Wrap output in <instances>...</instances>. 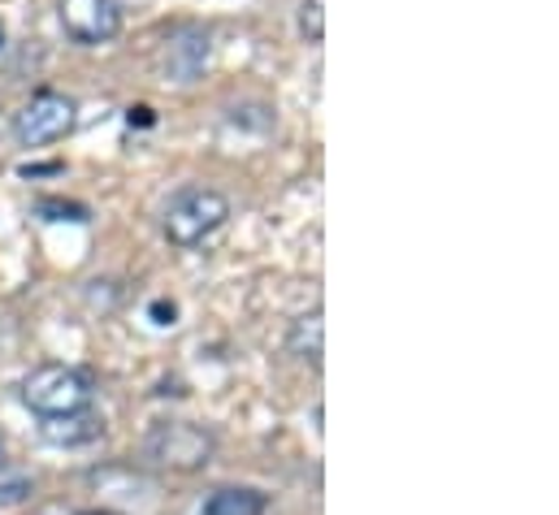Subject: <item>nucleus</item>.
<instances>
[{"label":"nucleus","mask_w":559,"mask_h":515,"mask_svg":"<svg viewBox=\"0 0 559 515\" xmlns=\"http://www.w3.org/2000/svg\"><path fill=\"white\" fill-rule=\"evenodd\" d=\"M92 398H96L92 373L70 369V364H44V369H35V373L22 382V403H26L31 411H39L44 420H48V416L87 411Z\"/></svg>","instance_id":"obj_1"},{"label":"nucleus","mask_w":559,"mask_h":515,"mask_svg":"<svg viewBox=\"0 0 559 515\" xmlns=\"http://www.w3.org/2000/svg\"><path fill=\"white\" fill-rule=\"evenodd\" d=\"M226 217H230L226 195L204 191V187L182 191V195L169 204V213H165V239L178 243V248H195V243H204L213 230H222Z\"/></svg>","instance_id":"obj_2"},{"label":"nucleus","mask_w":559,"mask_h":515,"mask_svg":"<svg viewBox=\"0 0 559 515\" xmlns=\"http://www.w3.org/2000/svg\"><path fill=\"white\" fill-rule=\"evenodd\" d=\"M147 459L160 464V468H174V472H200L209 468L213 459V433L200 429V424H187V420H165L147 433Z\"/></svg>","instance_id":"obj_3"},{"label":"nucleus","mask_w":559,"mask_h":515,"mask_svg":"<svg viewBox=\"0 0 559 515\" xmlns=\"http://www.w3.org/2000/svg\"><path fill=\"white\" fill-rule=\"evenodd\" d=\"M74 100L61 96V92H35L26 100V109L13 118V130L26 147H44V143H57L74 130Z\"/></svg>","instance_id":"obj_4"},{"label":"nucleus","mask_w":559,"mask_h":515,"mask_svg":"<svg viewBox=\"0 0 559 515\" xmlns=\"http://www.w3.org/2000/svg\"><path fill=\"white\" fill-rule=\"evenodd\" d=\"M57 13H61V26L74 44H105L122 31L118 0H61Z\"/></svg>","instance_id":"obj_5"},{"label":"nucleus","mask_w":559,"mask_h":515,"mask_svg":"<svg viewBox=\"0 0 559 515\" xmlns=\"http://www.w3.org/2000/svg\"><path fill=\"white\" fill-rule=\"evenodd\" d=\"M204 61H209V31H200V26H182L165 48V70L178 83H191L204 70Z\"/></svg>","instance_id":"obj_6"},{"label":"nucleus","mask_w":559,"mask_h":515,"mask_svg":"<svg viewBox=\"0 0 559 515\" xmlns=\"http://www.w3.org/2000/svg\"><path fill=\"white\" fill-rule=\"evenodd\" d=\"M39 433L48 442H57V446H83V442H92V438L105 433V420L87 407V411H74V416H48L39 424Z\"/></svg>","instance_id":"obj_7"},{"label":"nucleus","mask_w":559,"mask_h":515,"mask_svg":"<svg viewBox=\"0 0 559 515\" xmlns=\"http://www.w3.org/2000/svg\"><path fill=\"white\" fill-rule=\"evenodd\" d=\"M265 512H270V499L261 490H248V486L213 490L204 499V515H265Z\"/></svg>","instance_id":"obj_8"},{"label":"nucleus","mask_w":559,"mask_h":515,"mask_svg":"<svg viewBox=\"0 0 559 515\" xmlns=\"http://www.w3.org/2000/svg\"><path fill=\"white\" fill-rule=\"evenodd\" d=\"M290 351L308 364H321V312L312 316H299L295 321V334H290Z\"/></svg>","instance_id":"obj_9"},{"label":"nucleus","mask_w":559,"mask_h":515,"mask_svg":"<svg viewBox=\"0 0 559 515\" xmlns=\"http://www.w3.org/2000/svg\"><path fill=\"white\" fill-rule=\"evenodd\" d=\"M35 494V486L26 481V477H13V481H0V512H13V507H22L26 499Z\"/></svg>","instance_id":"obj_10"},{"label":"nucleus","mask_w":559,"mask_h":515,"mask_svg":"<svg viewBox=\"0 0 559 515\" xmlns=\"http://www.w3.org/2000/svg\"><path fill=\"white\" fill-rule=\"evenodd\" d=\"M39 213L48 221H87V208L83 204H61V200H39Z\"/></svg>","instance_id":"obj_11"},{"label":"nucleus","mask_w":559,"mask_h":515,"mask_svg":"<svg viewBox=\"0 0 559 515\" xmlns=\"http://www.w3.org/2000/svg\"><path fill=\"white\" fill-rule=\"evenodd\" d=\"M299 26H304V35L317 44L321 39V0H304L299 4Z\"/></svg>","instance_id":"obj_12"},{"label":"nucleus","mask_w":559,"mask_h":515,"mask_svg":"<svg viewBox=\"0 0 559 515\" xmlns=\"http://www.w3.org/2000/svg\"><path fill=\"white\" fill-rule=\"evenodd\" d=\"M152 316L156 325H174V303H152Z\"/></svg>","instance_id":"obj_13"},{"label":"nucleus","mask_w":559,"mask_h":515,"mask_svg":"<svg viewBox=\"0 0 559 515\" xmlns=\"http://www.w3.org/2000/svg\"><path fill=\"white\" fill-rule=\"evenodd\" d=\"M127 118H131V127H152V109H147V105H140V109H131Z\"/></svg>","instance_id":"obj_14"},{"label":"nucleus","mask_w":559,"mask_h":515,"mask_svg":"<svg viewBox=\"0 0 559 515\" xmlns=\"http://www.w3.org/2000/svg\"><path fill=\"white\" fill-rule=\"evenodd\" d=\"M57 169H61V165H26V169H22V173H26V178H31V173H57Z\"/></svg>","instance_id":"obj_15"},{"label":"nucleus","mask_w":559,"mask_h":515,"mask_svg":"<svg viewBox=\"0 0 559 515\" xmlns=\"http://www.w3.org/2000/svg\"><path fill=\"white\" fill-rule=\"evenodd\" d=\"M0 48H4V26H0Z\"/></svg>","instance_id":"obj_16"},{"label":"nucleus","mask_w":559,"mask_h":515,"mask_svg":"<svg viewBox=\"0 0 559 515\" xmlns=\"http://www.w3.org/2000/svg\"><path fill=\"white\" fill-rule=\"evenodd\" d=\"M0 468H4V446H0Z\"/></svg>","instance_id":"obj_17"}]
</instances>
